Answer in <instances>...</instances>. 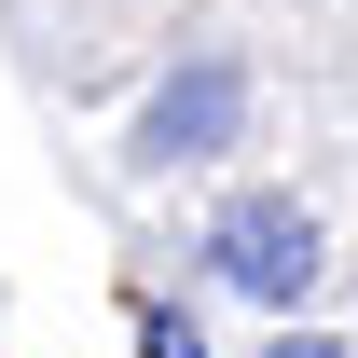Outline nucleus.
<instances>
[{
	"label": "nucleus",
	"instance_id": "nucleus-1",
	"mask_svg": "<svg viewBox=\"0 0 358 358\" xmlns=\"http://www.w3.org/2000/svg\"><path fill=\"white\" fill-rule=\"evenodd\" d=\"M207 262H221L248 303H303L317 289V221L289 207V193H234L221 221H207Z\"/></svg>",
	"mask_w": 358,
	"mask_h": 358
},
{
	"label": "nucleus",
	"instance_id": "nucleus-2",
	"mask_svg": "<svg viewBox=\"0 0 358 358\" xmlns=\"http://www.w3.org/2000/svg\"><path fill=\"white\" fill-rule=\"evenodd\" d=\"M234 96H248V83H234L221 55H207V69H179V83L152 96L138 152H152V166H193V152H221V138H234Z\"/></svg>",
	"mask_w": 358,
	"mask_h": 358
},
{
	"label": "nucleus",
	"instance_id": "nucleus-3",
	"mask_svg": "<svg viewBox=\"0 0 358 358\" xmlns=\"http://www.w3.org/2000/svg\"><path fill=\"white\" fill-rule=\"evenodd\" d=\"M138 345H152V358H207V345H193V317H152Z\"/></svg>",
	"mask_w": 358,
	"mask_h": 358
},
{
	"label": "nucleus",
	"instance_id": "nucleus-4",
	"mask_svg": "<svg viewBox=\"0 0 358 358\" xmlns=\"http://www.w3.org/2000/svg\"><path fill=\"white\" fill-rule=\"evenodd\" d=\"M275 358H345V345H317V331H275Z\"/></svg>",
	"mask_w": 358,
	"mask_h": 358
}]
</instances>
